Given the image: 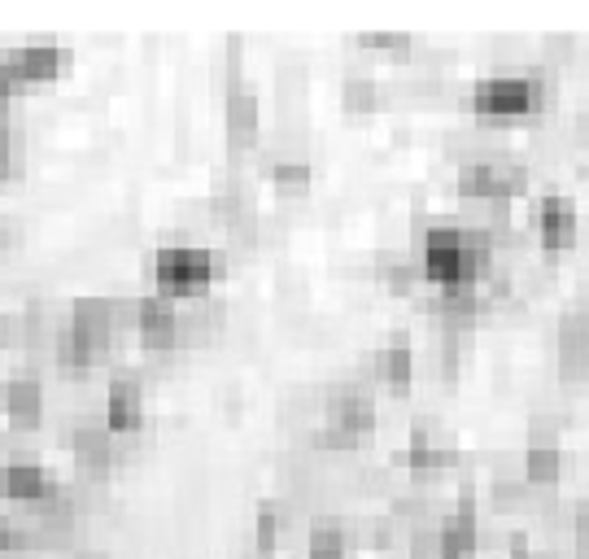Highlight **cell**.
I'll return each mask as SVG.
<instances>
[{"mask_svg": "<svg viewBox=\"0 0 589 559\" xmlns=\"http://www.w3.org/2000/svg\"><path fill=\"white\" fill-rule=\"evenodd\" d=\"M219 271V258L206 245H162L153 258V280L157 298L179 302V298H201Z\"/></svg>", "mask_w": 589, "mask_h": 559, "instance_id": "cell-1", "label": "cell"}, {"mask_svg": "<svg viewBox=\"0 0 589 559\" xmlns=\"http://www.w3.org/2000/svg\"><path fill=\"white\" fill-rule=\"evenodd\" d=\"M468 106L484 118H524L546 106L542 75H489L468 93Z\"/></svg>", "mask_w": 589, "mask_h": 559, "instance_id": "cell-2", "label": "cell"}, {"mask_svg": "<svg viewBox=\"0 0 589 559\" xmlns=\"http://www.w3.org/2000/svg\"><path fill=\"white\" fill-rule=\"evenodd\" d=\"M419 271L433 289H471L468 271H463V240H459V227L450 224H433L424 227V240H419Z\"/></svg>", "mask_w": 589, "mask_h": 559, "instance_id": "cell-3", "label": "cell"}, {"mask_svg": "<svg viewBox=\"0 0 589 559\" xmlns=\"http://www.w3.org/2000/svg\"><path fill=\"white\" fill-rule=\"evenodd\" d=\"M70 450H75V467H79V476H84V485H106V476H110V467H114L118 459V438L106 429V424H92V420H84L75 433H70Z\"/></svg>", "mask_w": 589, "mask_h": 559, "instance_id": "cell-4", "label": "cell"}, {"mask_svg": "<svg viewBox=\"0 0 589 559\" xmlns=\"http://www.w3.org/2000/svg\"><path fill=\"white\" fill-rule=\"evenodd\" d=\"M135 333H140V345L149 354H171L179 345V311L175 302L149 293V298H135Z\"/></svg>", "mask_w": 589, "mask_h": 559, "instance_id": "cell-5", "label": "cell"}, {"mask_svg": "<svg viewBox=\"0 0 589 559\" xmlns=\"http://www.w3.org/2000/svg\"><path fill=\"white\" fill-rule=\"evenodd\" d=\"M106 429L114 433L118 442L122 438H135L144 429V385H140V376L118 372L114 380H110V394H106Z\"/></svg>", "mask_w": 589, "mask_h": 559, "instance_id": "cell-6", "label": "cell"}, {"mask_svg": "<svg viewBox=\"0 0 589 559\" xmlns=\"http://www.w3.org/2000/svg\"><path fill=\"white\" fill-rule=\"evenodd\" d=\"M324 424H332V429H341V433L362 442L375 429V402L358 385H337L324 398Z\"/></svg>", "mask_w": 589, "mask_h": 559, "instance_id": "cell-7", "label": "cell"}, {"mask_svg": "<svg viewBox=\"0 0 589 559\" xmlns=\"http://www.w3.org/2000/svg\"><path fill=\"white\" fill-rule=\"evenodd\" d=\"M559 376L589 380V307H568L559 315Z\"/></svg>", "mask_w": 589, "mask_h": 559, "instance_id": "cell-8", "label": "cell"}, {"mask_svg": "<svg viewBox=\"0 0 589 559\" xmlns=\"http://www.w3.org/2000/svg\"><path fill=\"white\" fill-rule=\"evenodd\" d=\"M533 219H537V236H542V245H546V249H572V245H577L581 211H577V202H572V197H564V193L542 197Z\"/></svg>", "mask_w": 589, "mask_h": 559, "instance_id": "cell-9", "label": "cell"}, {"mask_svg": "<svg viewBox=\"0 0 589 559\" xmlns=\"http://www.w3.org/2000/svg\"><path fill=\"white\" fill-rule=\"evenodd\" d=\"M9 57H13L22 84L57 79V75H66V66H70V49H62V44H22V49H13Z\"/></svg>", "mask_w": 589, "mask_h": 559, "instance_id": "cell-10", "label": "cell"}, {"mask_svg": "<svg viewBox=\"0 0 589 559\" xmlns=\"http://www.w3.org/2000/svg\"><path fill=\"white\" fill-rule=\"evenodd\" d=\"M4 420L13 429H40V416H44V389L35 376H18V380H4V402H0Z\"/></svg>", "mask_w": 589, "mask_h": 559, "instance_id": "cell-11", "label": "cell"}, {"mask_svg": "<svg viewBox=\"0 0 589 559\" xmlns=\"http://www.w3.org/2000/svg\"><path fill=\"white\" fill-rule=\"evenodd\" d=\"M402 459H406V467H411L415 476H428V472L455 467V463H459V447H455V442H441V438H433L424 424H415Z\"/></svg>", "mask_w": 589, "mask_h": 559, "instance_id": "cell-12", "label": "cell"}, {"mask_svg": "<svg viewBox=\"0 0 589 559\" xmlns=\"http://www.w3.org/2000/svg\"><path fill=\"white\" fill-rule=\"evenodd\" d=\"M375 376L393 389V394H406L411 389V376H415V350H411V336L402 333H389L380 358H375Z\"/></svg>", "mask_w": 589, "mask_h": 559, "instance_id": "cell-13", "label": "cell"}, {"mask_svg": "<svg viewBox=\"0 0 589 559\" xmlns=\"http://www.w3.org/2000/svg\"><path fill=\"white\" fill-rule=\"evenodd\" d=\"M48 490H53V481H48V472H44L35 459H9V463H4V498L31 507V503H40Z\"/></svg>", "mask_w": 589, "mask_h": 559, "instance_id": "cell-14", "label": "cell"}, {"mask_svg": "<svg viewBox=\"0 0 589 559\" xmlns=\"http://www.w3.org/2000/svg\"><path fill=\"white\" fill-rule=\"evenodd\" d=\"M437 534H441V559H471L480 551V520H476V512H450L441 525H437Z\"/></svg>", "mask_w": 589, "mask_h": 559, "instance_id": "cell-15", "label": "cell"}, {"mask_svg": "<svg viewBox=\"0 0 589 559\" xmlns=\"http://www.w3.org/2000/svg\"><path fill=\"white\" fill-rule=\"evenodd\" d=\"M228 136H232V144H253L258 140V127H262V106H258V93H249V88H232L228 93Z\"/></svg>", "mask_w": 589, "mask_h": 559, "instance_id": "cell-16", "label": "cell"}, {"mask_svg": "<svg viewBox=\"0 0 589 559\" xmlns=\"http://www.w3.org/2000/svg\"><path fill=\"white\" fill-rule=\"evenodd\" d=\"M520 476L528 481V490L555 494L559 481H564V450L559 447H528L524 450V467H520Z\"/></svg>", "mask_w": 589, "mask_h": 559, "instance_id": "cell-17", "label": "cell"}, {"mask_svg": "<svg viewBox=\"0 0 589 559\" xmlns=\"http://www.w3.org/2000/svg\"><path fill=\"white\" fill-rule=\"evenodd\" d=\"M26 166V144H22V127L9 110V101H0V180L22 175Z\"/></svg>", "mask_w": 589, "mask_h": 559, "instance_id": "cell-18", "label": "cell"}, {"mask_svg": "<svg viewBox=\"0 0 589 559\" xmlns=\"http://www.w3.org/2000/svg\"><path fill=\"white\" fill-rule=\"evenodd\" d=\"M350 556V534L341 520H328L319 516L310 525V538H306V559H346Z\"/></svg>", "mask_w": 589, "mask_h": 559, "instance_id": "cell-19", "label": "cell"}, {"mask_svg": "<svg viewBox=\"0 0 589 559\" xmlns=\"http://www.w3.org/2000/svg\"><path fill=\"white\" fill-rule=\"evenodd\" d=\"M375 267H380V280H384L393 293H411V289L424 280V271H419V262H415L411 254H393V249H384V254L375 258Z\"/></svg>", "mask_w": 589, "mask_h": 559, "instance_id": "cell-20", "label": "cell"}, {"mask_svg": "<svg viewBox=\"0 0 589 559\" xmlns=\"http://www.w3.org/2000/svg\"><path fill=\"white\" fill-rule=\"evenodd\" d=\"M455 184L463 202H493V158H468Z\"/></svg>", "mask_w": 589, "mask_h": 559, "instance_id": "cell-21", "label": "cell"}, {"mask_svg": "<svg viewBox=\"0 0 589 559\" xmlns=\"http://www.w3.org/2000/svg\"><path fill=\"white\" fill-rule=\"evenodd\" d=\"M271 189H275L280 197H306V193H310V162H302V158L275 162V166H271Z\"/></svg>", "mask_w": 589, "mask_h": 559, "instance_id": "cell-22", "label": "cell"}, {"mask_svg": "<svg viewBox=\"0 0 589 559\" xmlns=\"http://www.w3.org/2000/svg\"><path fill=\"white\" fill-rule=\"evenodd\" d=\"M280 529H284V520H280L275 503H262V507H258V520H253V551H258L262 559L275 556V547H280Z\"/></svg>", "mask_w": 589, "mask_h": 559, "instance_id": "cell-23", "label": "cell"}, {"mask_svg": "<svg viewBox=\"0 0 589 559\" xmlns=\"http://www.w3.org/2000/svg\"><path fill=\"white\" fill-rule=\"evenodd\" d=\"M341 101H346L350 114H371L380 106V84H375L371 75H350V79L341 84Z\"/></svg>", "mask_w": 589, "mask_h": 559, "instance_id": "cell-24", "label": "cell"}, {"mask_svg": "<svg viewBox=\"0 0 589 559\" xmlns=\"http://www.w3.org/2000/svg\"><path fill=\"white\" fill-rule=\"evenodd\" d=\"M433 363H437V376L441 380H455L459 376V333H446V329L433 333Z\"/></svg>", "mask_w": 589, "mask_h": 559, "instance_id": "cell-25", "label": "cell"}, {"mask_svg": "<svg viewBox=\"0 0 589 559\" xmlns=\"http://www.w3.org/2000/svg\"><path fill=\"white\" fill-rule=\"evenodd\" d=\"M572 551L577 559H589V498L572 507Z\"/></svg>", "mask_w": 589, "mask_h": 559, "instance_id": "cell-26", "label": "cell"}, {"mask_svg": "<svg viewBox=\"0 0 589 559\" xmlns=\"http://www.w3.org/2000/svg\"><path fill=\"white\" fill-rule=\"evenodd\" d=\"M358 44H362V49H375V53H402V49H411V40H406V35H397V31L358 35Z\"/></svg>", "mask_w": 589, "mask_h": 559, "instance_id": "cell-27", "label": "cell"}, {"mask_svg": "<svg viewBox=\"0 0 589 559\" xmlns=\"http://www.w3.org/2000/svg\"><path fill=\"white\" fill-rule=\"evenodd\" d=\"M18 88H22V75H18V66H13V57L0 53V101H13Z\"/></svg>", "mask_w": 589, "mask_h": 559, "instance_id": "cell-28", "label": "cell"}, {"mask_svg": "<svg viewBox=\"0 0 589 559\" xmlns=\"http://www.w3.org/2000/svg\"><path fill=\"white\" fill-rule=\"evenodd\" d=\"M22 315H13V311H0V350H13V345H22Z\"/></svg>", "mask_w": 589, "mask_h": 559, "instance_id": "cell-29", "label": "cell"}, {"mask_svg": "<svg viewBox=\"0 0 589 559\" xmlns=\"http://www.w3.org/2000/svg\"><path fill=\"white\" fill-rule=\"evenodd\" d=\"M572 49H577L572 35H546V44H542V53L555 57V62H559V57H572Z\"/></svg>", "mask_w": 589, "mask_h": 559, "instance_id": "cell-30", "label": "cell"}, {"mask_svg": "<svg viewBox=\"0 0 589 559\" xmlns=\"http://www.w3.org/2000/svg\"><path fill=\"white\" fill-rule=\"evenodd\" d=\"M13 547H18V534H13V520H4V516H0V556H13Z\"/></svg>", "mask_w": 589, "mask_h": 559, "instance_id": "cell-31", "label": "cell"}, {"mask_svg": "<svg viewBox=\"0 0 589 559\" xmlns=\"http://www.w3.org/2000/svg\"><path fill=\"white\" fill-rule=\"evenodd\" d=\"M577 136H581V144H589V106H581L577 114Z\"/></svg>", "mask_w": 589, "mask_h": 559, "instance_id": "cell-32", "label": "cell"}, {"mask_svg": "<svg viewBox=\"0 0 589 559\" xmlns=\"http://www.w3.org/2000/svg\"><path fill=\"white\" fill-rule=\"evenodd\" d=\"M13 236H18V227L9 224V219H0V249H9V245H13Z\"/></svg>", "mask_w": 589, "mask_h": 559, "instance_id": "cell-33", "label": "cell"}, {"mask_svg": "<svg viewBox=\"0 0 589 559\" xmlns=\"http://www.w3.org/2000/svg\"><path fill=\"white\" fill-rule=\"evenodd\" d=\"M75 559H110L106 551H75Z\"/></svg>", "mask_w": 589, "mask_h": 559, "instance_id": "cell-34", "label": "cell"}]
</instances>
